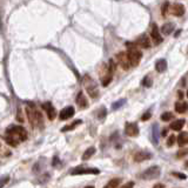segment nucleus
Here are the masks:
<instances>
[{
	"label": "nucleus",
	"mask_w": 188,
	"mask_h": 188,
	"mask_svg": "<svg viewBox=\"0 0 188 188\" xmlns=\"http://www.w3.org/2000/svg\"><path fill=\"white\" fill-rule=\"evenodd\" d=\"M6 142L12 147H15L19 141H25L27 139L26 129L21 126H11L6 131Z\"/></svg>",
	"instance_id": "nucleus-1"
},
{
	"label": "nucleus",
	"mask_w": 188,
	"mask_h": 188,
	"mask_svg": "<svg viewBox=\"0 0 188 188\" xmlns=\"http://www.w3.org/2000/svg\"><path fill=\"white\" fill-rule=\"evenodd\" d=\"M126 53H127V57L128 59H129V62H131V66L135 67V66H138L140 64V60L141 58H142V53L135 46L129 47Z\"/></svg>",
	"instance_id": "nucleus-2"
},
{
	"label": "nucleus",
	"mask_w": 188,
	"mask_h": 188,
	"mask_svg": "<svg viewBox=\"0 0 188 188\" xmlns=\"http://www.w3.org/2000/svg\"><path fill=\"white\" fill-rule=\"evenodd\" d=\"M161 174V169L159 166H152L148 169H146L142 174H140V178L143 179V180H154V179H158Z\"/></svg>",
	"instance_id": "nucleus-3"
},
{
	"label": "nucleus",
	"mask_w": 188,
	"mask_h": 188,
	"mask_svg": "<svg viewBox=\"0 0 188 188\" xmlns=\"http://www.w3.org/2000/svg\"><path fill=\"white\" fill-rule=\"evenodd\" d=\"M84 82H85L86 91H87V93L89 94V96H91V98H93V99H96V98L99 96V89H98L96 84H95L92 79H89V78H88V75H86V76H85Z\"/></svg>",
	"instance_id": "nucleus-4"
},
{
	"label": "nucleus",
	"mask_w": 188,
	"mask_h": 188,
	"mask_svg": "<svg viewBox=\"0 0 188 188\" xmlns=\"http://www.w3.org/2000/svg\"><path fill=\"white\" fill-rule=\"evenodd\" d=\"M116 60H118L119 65H120L123 69H126V71L129 69V67H131V62H129V59H128L126 52H120V53L116 54Z\"/></svg>",
	"instance_id": "nucleus-5"
},
{
	"label": "nucleus",
	"mask_w": 188,
	"mask_h": 188,
	"mask_svg": "<svg viewBox=\"0 0 188 188\" xmlns=\"http://www.w3.org/2000/svg\"><path fill=\"white\" fill-rule=\"evenodd\" d=\"M100 170L98 168H84V167H79V168H74L72 169L71 174L72 175H80V174H99Z\"/></svg>",
	"instance_id": "nucleus-6"
},
{
	"label": "nucleus",
	"mask_w": 188,
	"mask_h": 188,
	"mask_svg": "<svg viewBox=\"0 0 188 188\" xmlns=\"http://www.w3.org/2000/svg\"><path fill=\"white\" fill-rule=\"evenodd\" d=\"M139 126L135 122H127L125 126V133L128 136H138L139 135Z\"/></svg>",
	"instance_id": "nucleus-7"
},
{
	"label": "nucleus",
	"mask_w": 188,
	"mask_h": 188,
	"mask_svg": "<svg viewBox=\"0 0 188 188\" xmlns=\"http://www.w3.org/2000/svg\"><path fill=\"white\" fill-rule=\"evenodd\" d=\"M151 37H152V40L154 41L155 45H159L162 42V38L160 35V31H159V27L156 24L152 25V31H151Z\"/></svg>",
	"instance_id": "nucleus-8"
},
{
	"label": "nucleus",
	"mask_w": 188,
	"mask_h": 188,
	"mask_svg": "<svg viewBox=\"0 0 188 188\" xmlns=\"http://www.w3.org/2000/svg\"><path fill=\"white\" fill-rule=\"evenodd\" d=\"M185 6L182 5V4H179V2H176V4H173L172 6L169 7V12L175 15V17H181L185 14Z\"/></svg>",
	"instance_id": "nucleus-9"
},
{
	"label": "nucleus",
	"mask_w": 188,
	"mask_h": 188,
	"mask_svg": "<svg viewBox=\"0 0 188 188\" xmlns=\"http://www.w3.org/2000/svg\"><path fill=\"white\" fill-rule=\"evenodd\" d=\"M42 108L46 111L47 116H48L49 120L52 121L55 119V116H57V111H55V108H54V106L51 104V102H45V104H42Z\"/></svg>",
	"instance_id": "nucleus-10"
},
{
	"label": "nucleus",
	"mask_w": 188,
	"mask_h": 188,
	"mask_svg": "<svg viewBox=\"0 0 188 188\" xmlns=\"http://www.w3.org/2000/svg\"><path fill=\"white\" fill-rule=\"evenodd\" d=\"M74 113H75V109L72 106H68V107H65L61 111L60 114H59V118H60V120H67V119L73 116Z\"/></svg>",
	"instance_id": "nucleus-11"
},
{
	"label": "nucleus",
	"mask_w": 188,
	"mask_h": 188,
	"mask_svg": "<svg viewBox=\"0 0 188 188\" xmlns=\"http://www.w3.org/2000/svg\"><path fill=\"white\" fill-rule=\"evenodd\" d=\"M136 46H140L141 48H149L151 47V40L148 39V37L146 34H142L138 38V40L135 42Z\"/></svg>",
	"instance_id": "nucleus-12"
},
{
	"label": "nucleus",
	"mask_w": 188,
	"mask_h": 188,
	"mask_svg": "<svg viewBox=\"0 0 188 188\" xmlns=\"http://www.w3.org/2000/svg\"><path fill=\"white\" fill-rule=\"evenodd\" d=\"M149 159H152V154H151V153H148V152H146V151L138 152V153L134 155V160L136 162L146 161V160H149Z\"/></svg>",
	"instance_id": "nucleus-13"
},
{
	"label": "nucleus",
	"mask_w": 188,
	"mask_h": 188,
	"mask_svg": "<svg viewBox=\"0 0 188 188\" xmlns=\"http://www.w3.org/2000/svg\"><path fill=\"white\" fill-rule=\"evenodd\" d=\"M26 113H27V118L31 122L32 127H35L37 126V111H33L31 107L26 108Z\"/></svg>",
	"instance_id": "nucleus-14"
},
{
	"label": "nucleus",
	"mask_w": 188,
	"mask_h": 188,
	"mask_svg": "<svg viewBox=\"0 0 188 188\" xmlns=\"http://www.w3.org/2000/svg\"><path fill=\"white\" fill-rule=\"evenodd\" d=\"M75 101H76V105H79V107L82 108V109H85V108L88 107V101L82 92H79V93H78V96H76V100Z\"/></svg>",
	"instance_id": "nucleus-15"
},
{
	"label": "nucleus",
	"mask_w": 188,
	"mask_h": 188,
	"mask_svg": "<svg viewBox=\"0 0 188 188\" xmlns=\"http://www.w3.org/2000/svg\"><path fill=\"white\" fill-rule=\"evenodd\" d=\"M167 61L166 59H160V60L156 61V64H155V69H156V72H159V73H163L166 69H167Z\"/></svg>",
	"instance_id": "nucleus-16"
},
{
	"label": "nucleus",
	"mask_w": 188,
	"mask_h": 188,
	"mask_svg": "<svg viewBox=\"0 0 188 188\" xmlns=\"http://www.w3.org/2000/svg\"><path fill=\"white\" fill-rule=\"evenodd\" d=\"M178 143H179V146H186L188 143V133L187 132H181L179 136H178Z\"/></svg>",
	"instance_id": "nucleus-17"
},
{
	"label": "nucleus",
	"mask_w": 188,
	"mask_h": 188,
	"mask_svg": "<svg viewBox=\"0 0 188 188\" xmlns=\"http://www.w3.org/2000/svg\"><path fill=\"white\" fill-rule=\"evenodd\" d=\"M174 27H175V25L173 22H167V24H165V25L161 27V32L163 34L168 35V34H170L173 31H174Z\"/></svg>",
	"instance_id": "nucleus-18"
},
{
	"label": "nucleus",
	"mask_w": 188,
	"mask_h": 188,
	"mask_svg": "<svg viewBox=\"0 0 188 188\" xmlns=\"http://www.w3.org/2000/svg\"><path fill=\"white\" fill-rule=\"evenodd\" d=\"M185 119H180V120H175L173 123H170V128L173 129V131H180L182 129V127L185 126Z\"/></svg>",
	"instance_id": "nucleus-19"
},
{
	"label": "nucleus",
	"mask_w": 188,
	"mask_h": 188,
	"mask_svg": "<svg viewBox=\"0 0 188 188\" xmlns=\"http://www.w3.org/2000/svg\"><path fill=\"white\" fill-rule=\"evenodd\" d=\"M152 140L154 142V145H158V142H159V126L156 123L152 128Z\"/></svg>",
	"instance_id": "nucleus-20"
},
{
	"label": "nucleus",
	"mask_w": 188,
	"mask_h": 188,
	"mask_svg": "<svg viewBox=\"0 0 188 188\" xmlns=\"http://www.w3.org/2000/svg\"><path fill=\"white\" fill-rule=\"evenodd\" d=\"M188 108V105L186 102H180V101H178L176 104H175V111L178 112V113H185L186 111H187Z\"/></svg>",
	"instance_id": "nucleus-21"
},
{
	"label": "nucleus",
	"mask_w": 188,
	"mask_h": 188,
	"mask_svg": "<svg viewBox=\"0 0 188 188\" xmlns=\"http://www.w3.org/2000/svg\"><path fill=\"white\" fill-rule=\"evenodd\" d=\"M82 121L81 120H75L73 121L71 125H68V126H66V127L61 128V132H67V131H71V129H74V128L76 127V126H79Z\"/></svg>",
	"instance_id": "nucleus-22"
},
{
	"label": "nucleus",
	"mask_w": 188,
	"mask_h": 188,
	"mask_svg": "<svg viewBox=\"0 0 188 188\" xmlns=\"http://www.w3.org/2000/svg\"><path fill=\"white\" fill-rule=\"evenodd\" d=\"M95 153V148L89 147L88 149H86V152L82 154V160H88L89 158H92V155Z\"/></svg>",
	"instance_id": "nucleus-23"
},
{
	"label": "nucleus",
	"mask_w": 188,
	"mask_h": 188,
	"mask_svg": "<svg viewBox=\"0 0 188 188\" xmlns=\"http://www.w3.org/2000/svg\"><path fill=\"white\" fill-rule=\"evenodd\" d=\"M126 99H120V100H118V101H115L114 104L112 105V109L113 111H116V109H119L120 107H122L125 104H126Z\"/></svg>",
	"instance_id": "nucleus-24"
},
{
	"label": "nucleus",
	"mask_w": 188,
	"mask_h": 188,
	"mask_svg": "<svg viewBox=\"0 0 188 188\" xmlns=\"http://www.w3.org/2000/svg\"><path fill=\"white\" fill-rule=\"evenodd\" d=\"M120 182H121L120 179H113V180H111V181L106 185V187L107 188H115L120 185Z\"/></svg>",
	"instance_id": "nucleus-25"
},
{
	"label": "nucleus",
	"mask_w": 188,
	"mask_h": 188,
	"mask_svg": "<svg viewBox=\"0 0 188 188\" xmlns=\"http://www.w3.org/2000/svg\"><path fill=\"white\" fill-rule=\"evenodd\" d=\"M152 85H153L152 78H151L149 75H146V76L143 78V80H142V86H145V87H151Z\"/></svg>",
	"instance_id": "nucleus-26"
},
{
	"label": "nucleus",
	"mask_w": 188,
	"mask_h": 188,
	"mask_svg": "<svg viewBox=\"0 0 188 188\" xmlns=\"http://www.w3.org/2000/svg\"><path fill=\"white\" fill-rule=\"evenodd\" d=\"M106 114H107V109L105 107H101L100 109H99V112H98V118H99L100 120H102V119L106 118Z\"/></svg>",
	"instance_id": "nucleus-27"
},
{
	"label": "nucleus",
	"mask_w": 188,
	"mask_h": 188,
	"mask_svg": "<svg viewBox=\"0 0 188 188\" xmlns=\"http://www.w3.org/2000/svg\"><path fill=\"white\" fill-rule=\"evenodd\" d=\"M170 119H173V114H172V112H165L163 114H161V120L162 121H169Z\"/></svg>",
	"instance_id": "nucleus-28"
},
{
	"label": "nucleus",
	"mask_w": 188,
	"mask_h": 188,
	"mask_svg": "<svg viewBox=\"0 0 188 188\" xmlns=\"http://www.w3.org/2000/svg\"><path fill=\"white\" fill-rule=\"evenodd\" d=\"M111 81H112V74L108 73L107 75L105 76V79L102 80V85H104V86L106 87V86H107V85L109 84V82H111Z\"/></svg>",
	"instance_id": "nucleus-29"
},
{
	"label": "nucleus",
	"mask_w": 188,
	"mask_h": 188,
	"mask_svg": "<svg viewBox=\"0 0 188 188\" xmlns=\"http://www.w3.org/2000/svg\"><path fill=\"white\" fill-rule=\"evenodd\" d=\"M115 71V62L114 60H109V67H108V73L113 74Z\"/></svg>",
	"instance_id": "nucleus-30"
},
{
	"label": "nucleus",
	"mask_w": 188,
	"mask_h": 188,
	"mask_svg": "<svg viewBox=\"0 0 188 188\" xmlns=\"http://www.w3.org/2000/svg\"><path fill=\"white\" fill-rule=\"evenodd\" d=\"M174 142H175V136L174 135H170L167 140V146L168 147H172V146L174 145Z\"/></svg>",
	"instance_id": "nucleus-31"
},
{
	"label": "nucleus",
	"mask_w": 188,
	"mask_h": 188,
	"mask_svg": "<svg viewBox=\"0 0 188 188\" xmlns=\"http://www.w3.org/2000/svg\"><path fill=\"white\" fill-rule=\"evenodd\" d=\"M8 180H10V176H8V175L2 176V178L0 179V187H2L5 183H7V182H8Z\"/></svg>",
	"instance_id": "nucleus-32"
},
{
	"label": "nucleus",
	"mask_w": 188,
	"mask_h": 188,
	"mask_svg": "<svg viewBox=\"0 0 188 188\" xmlns=\"http://www.w3.org/2000/svg\"><path fill=\"white\" fill-rule=\"evenodd\" d=\"M151 116H152V114H151V112H146L145 114H143V115H142V116H141V120H142V121H147L148 119L151 118Z\"/></svg>",
	"instance_id": "nucleus-33"
},
{
	"label": "nucleus",
	"mask_w": 188,
	"mask_h": 188,
	"mask_svg": "<svg viewBox=\"0 0 188 188\" xmlns=\"http://www.w3.org/2000/svg\"><path fill=\"white\" fill-rule=\"evenodd\" d=\"M188 151L187 149H182V151H180L179 153H178V158H183L185 155H187Z\"/></svg>",
	"instance_id": "nucleus-34"
},
{
	"label": "nucleus",
	"mask_w": 188,
	"mask_h": 188,
	"mask_svg": "<svg viewBox=\"0 0 188 188\" xmlns=\"http://www.w3.org/2000/svg\"><path fill=\"white\" fill-rule=\"evenodd\" d=\"M173 175H174V176H176V178H179V179H183V180L187 178V176H186V174H182V173H173Z\"/></svg>",
	"instance_id": "nucleus-35"
},
{
	"label": "nucleus",
	"mask_w": 188,
	"mask_h": 188,
	"mask_svg": "<svg viewBox=\"0 0 188 188\" xmlns=\"http://www.w3.org/2000/svg\"><path fill=\"white\" fill-rule=\"evenodd\" d=\"M53 166H59L60 165V160H59V158L58 156H55V158H53Z\"/></svg>",
	"instance_id": "nucleus-36"
},
{
	"label": "nucleus",
	"mask_w": 188,
	"mask_h": 188,
	"mask_svg": "<svg viewBox=\"0 0 188 188\" xmlns=\"http://www.w3.org/2000/svg\"><path fill=\"white\" fill-rule=\"evenodd\" d=\"M168 6H169V4H168V2H166V4H165V6H163V11H162V14H163V15H166V13H167Z\"/></svg>",
	"instance_id": "nucleus-37"
},
{
	"label": "nucleus",
	"mask_w": 188,
	"mask_h": 188,
	"mask_svg": "<svg viewBox=\"0 0 188 188\" xmlns=\"http://www.w3.org/2000/svg\"><path fill=\"white\" fill-rule=\"evenodd\" d=\"M134 186V182H128V183H126V185H123V187L127 188V187H133Z\"/></svg>",
	"instance_id": "nucleus-38"
},
{
	"label": "nucleus",
	"mask_w": 188,
	"mask_h": 188,
	"mask_svg": "<svg viewBox=\"0 0 188 188\" xmlns=\"http://www.w3.org/2000/svg\"><path fill=\"white\" fill-rule=\"evenodd\" d=\"M178 96H179L180 99H182V98H183V93H182L181 91H179V92H178Z\"/></svg>",
	"instance_id": "nucleus-39"
},
{
	"label": "nucleus",
	"mask_w": 188,
	"mask_h": 188,
	"mask_svg": "<svg viewBox=\"0 0 188 188\" xmlns=\"http://www.w3.org/2000/svg\"><path fill=\"white\" fill-rule=\"evenodd\" d=\"M155 188H160V187H165V185H162V183H156L154 186Z\"/></svg>",
	"instance_id": "nucleus-40"
},
{
	"label": "nucleus",
	"mask_w": 188,
	"mask_h": 188,
	"mask_svg": "<svg viewBox=\"0 0 188 188\" xmlns=\"http://www.w3.org/2000/svg\"><path fill=\"white\" fill-rule=\"evenodd\" d=\"M166 134H167V131H166V129H163V131H162V135L165 136Z\"/></svg>",
	"instance_id": "nucleus-41"
},
{
	"label": "nucleus",
	"mask_w": 188,
	"mask_h": 188,
	"mask_svg": "<svg viewBox=\"0 0 188 188\" xmlns=\"http://www.w3.org/2000/svg\"><path fill=\"white\" fill-rule=\"evenodd\" d=\"M186 167H188V161L186 162Z\"/></svg>",
	"instance_id": "nucleus-42"
},
{
	"label": "nucleus",
	"mask_w": 188,
	"mask_h": 188,
	"mask_svg": "<svg viewBox=\"0 0 188 188\" xmlns=\"http://www.w3.org/2000/svg\"><path fill=\"white\" fill-rule=\"evenodd\" d=\"M187 96H188V92H187Z\"/></svg>",
	"instance_id": "nucleus-43"
}]
</instances>
